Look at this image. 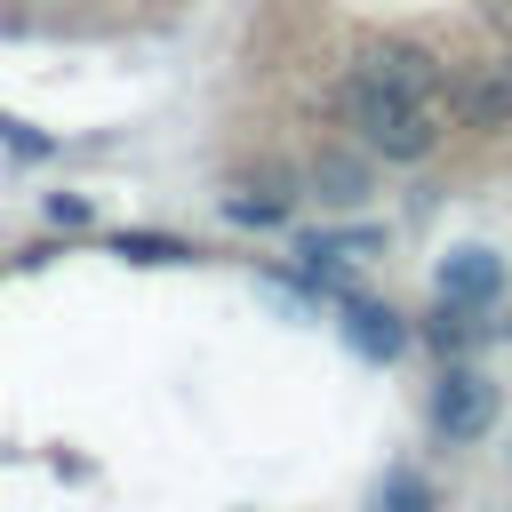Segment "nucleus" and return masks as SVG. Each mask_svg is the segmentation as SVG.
Wrapping results in <instances>:
<instances>
[{"label": "nucleus", "instance_id": "9b49d317", "mask_svg": "<svg viewBox=\"0 0 512 512\" xmlns=\"http://www.w3.org/2000/svg\"><path fill=\"white\" fill-rule=\"evenodd\" d=\"M312 184H328V200H360V168H352V160H320Z\"/></svg>", "mask_w": 512, "mask_h": 512}, {"label": "nucleus", "instance_id": "9d476101", "mask_svg": "<svg viewBox=\"0 0 512 512\" xmlns=\"http://www.w3.org/2000/svg\"><path fill=\"white\" fill-rule=\"evenodd\" d=\"M376 512H432V488H424L416 472H392V480L376 488Z\"/></svg>", "mask_w": 512, "mask_h": 512}, {"label": "nucleus", "instance_id": "f03ea898", "mask_svg": "<svg viewBox=\"0 0 512 512\" xmlns=\"http://www.w3.org/2000/svg\"><path fill=\"white\" fill-rule=\"evenodd\" d=\"M432 424H440V440H480L488 424H496V384L488 376H472V368H448L440 376V392H432Z\"/></svg>", "mask_w": 512, "mask_h": 512}, {"label": "nucleus", "instance_id": "20e7f679", "mask_svg": "<svg viewBox=\"0 0 512 512\" xmlns=\"http://www.w3.org/2000/svg\"><path fill=\"white\" fill-rule=\"evenodd\" d=\"M360 64H368V72H384V80H400L408 96H432V104H440V88H448V80H440V56H432V48H416V40H384V48H368Z\"/></svg>", "mask_w": 512, "mask_h": 512}, {"label": "nucleus", "instance_id": "ddd939ff", "mask_svg": "<svg viewBox=\"0 0 512 512\" xmlns=\"http://www.w3.org/2000/svg\"><path fill=\"white\" fill-rule=\"evenodd\" d=\"M48 216H56V224H88V200H72V192H56V200H48Z\"/></svg>", "mask_w": 512, "mask_h": 512}, {"label": "nucleus", "instance_id": "6e6552de", "mask_svg": "<svg viewBox=\"0 0 512 512\" xmlns=\"http://www.w3.org/2000/svg\"><path fill=\"white\" fill-rule=\"evenodd\" d=\"M112 256H128V264H184L192 248L168 240V232H112Z\"/></svg>", "mask_w": 512, "mask_h": 512}, {"label": "nucleus", "instance_id": "1a4fd4ad", "mask_svg": "<svg viewBox=\"0 0 512 512\" xmlns=\"http://www.w3.org/2000/svg\"><path fill=\"white\" fill-rule=\"evenodd\" d=\"M384 240L376 232H320V240H304V264H352V256H376Z\"/></svg>", "mask_w": 512, "mask_h": 512}, {"label": "nucleus", "instance_id": "0eeeda50", "mask_svg": "<svg viewBox=\"0 0 512 512\" xmlns=\"http://www.w3.org/2000/svg\"><path fill=\"white\" fill-rule=\"evenodd\" d=\"M288 208H296V192H288V184H240V192L224 200V216H232V224H280Z\"/></svg>", "mask_w": 512, "mask_h": 512}, {"label": "nucleus", "instance_id": "f8f14e48", "mask_svg": "<svg viewBox=\"0 0 512 512\" xmlns=\"http://www.w3.org/2000/svg\"><path fill=\"white\" fill-rule=\"evenodd\" d=\"M0 144H16L24 160H48V136H32V128H24V120H8V112H0Z\"/></svg>", "mask_w": 512, "mask_h": 512}, {"label": "nucleus", "instance_id": "39448f33", "mask_svg": "<svg viewBox=\"0 0 512 512\" xmlns=\"http://www.w3.org/2000/svg\"><path fill=\"white\" fill-rule=\"evenodd\" d=\"M456 112H464L472 128H512V56L480 64V72L456 88Z\"/></svg>", "mask_w": 512, "mask_h": 512}, {"label": "nucleus", "instance_id": "7ed1b4c3", "mask_svg": "<svg viewBox=\"0 0 512 512\" xmlns=\"http://www.w3.org/2000/svg\"><path fill=\"white\" fill-rule=\"evenodd\" d=\"M336 328H344V344H352L360 360H400V352H408V320H400L392 304H360V296H352Z\"/></svg>", "mask_w": 512, "mask_h": 512}, {"label": "nucleus", "instance_id": "423d86ee", "mask_svg": "<svg viewBox=\"0 0 512 512\" xmlns=\"http://www.w3.org/2000/svg\"><path fill=\"white\" fill-rule=\"evenodd\" d=\"M504 288V264L488 256V248H456L448 264H440V304H488Z\"/></svg>", "mask_w": 512, "mask_h": 512}, {"label": "nucleus", "instance_id": "f257e3e1", "mask_svg": "<svg viewBox=\"0 0 512 512\" xmlns=\"http://www.w3.org/2000/svg\"><path fill=\"white\" fill-rule=\"evenodd\" d=\"M344 120H352L360 144L384 152V160H432V144H440V104H432V96H408L400 80H384V72H368V64L344 80Z\"/></svg>", "mask_w": 512, "mask_h": 512}]
</instances>
